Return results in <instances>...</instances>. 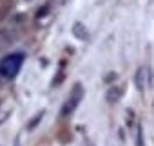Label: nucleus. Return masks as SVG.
<instances>
[{"label":"nucleus","instance_id":"39448f33","mask_svg":"<svg viewBox=\"0 0 154 146\" xmlns=\"http://www.w3.org/2000/svg\"><path fill=\"white\" fill-rule=\"evenodd\" d=\"M72 33H74V36H78V38H82V40H87V31H85V27H84L82 24H74Z\"/></svg>","mask_w":154,"mask_h":146},{"label":"nucleus","instance_id":"f03ea898","mask_svg":"<svg viewBox=\"0 0 154 146\" xmlns=\"http://www.w3.org/2000/svg\"><path fill=\"white\" fill-rule=\"evenodd\" d=\"M82 98H84V89H82V85H80V83H76V85L72 87V90H71V94H69L67 101L63 103V107H62V112H60V114H62L63 117L71 115V114L76 110V107L80 105Z\"/></svg>","mask_w":154,"mask_h":146},{"label":"nucleus","instance_id":"6e6552de","mask_svg":"<svg viewBox=\"0 0 154 146\" xmlns=\"http://www.w3.org/2000/svg\"><path fill=\"white\" fill-rule=\"evenodd\" d=\"M45 11H47V7H42V9H38V16H44V15H45Z\"/></svg>","mask_w":154,"mask_h":146},{"label":"nucleus","instance_id":"423d86ee","mask_svg":"<svg viewBox=\"0 0 154 146\" xmlns=\"http://www.w3.org/2000/svg\"><path fill=\"white\" fill-rule=\"evenodd\" d=\"M136 146H145V142H143V130H141V126L138 128V135H136Z\"/></svg>","mask_w":154,"mask_h":146},{"label":"nucleus","instance_id":"20e7f679","mask_svg":"<svg viewBox=\"0 0 154 146\" xmlns=\"http://www.w3.org/2000/svg\"><path fill=\"white\" fill-rule=\"evenodd\" d=\"M120 98H122V89L120 87H111L107 90V101L109 103H116Z\"/></svg>","mask_w":154,"mask_h":146},{"label":"nucleus","instance_id":"7ed1b4c3","mask_svg":"<svg viewBox=\"0 0 154 146\" xmlns=\"http://www.w3.org/2000/svg\"><path fill=\"white\" fill-rule=\"evenodd\" d=\"M145 74H147V70H145V69H138L136 76H134V81H136L138 90H143V89H145Z\"/></svg>","mask_w":154,"mask_h":146},{"label":"nucleus","instance_id":"0eeeda50","mask_svg":"<svg viewBox=\"0 0 154 146\" xmlns=\"http://www.w3.org/2000/svg\"><path fill=\"white\" fill-rule=\"evenodd\" d=\"M42 117H44V112H40V114H38V115H36V117H35V119H33V121L29 123V128H35V124H36V123H38V121H40Z\"/></svg>","mask_w":154,"mask_h":146},{"label":"nucleus","instance_id":"f257e3e1","mask_svg":"<svg viewBox=\"0 0 154 146\" xmlns=\"http://www.w3.org/2000/svg\"><path fill=\"white\" fill-rule=\"evenodd\" d=\"M24 63V54L22 52H15V54H9L6 56L2 61H0V74L4 78H15L18 74V70Z\"/></svg>","mask_w":154,"mask_h":146}]
</instances>
